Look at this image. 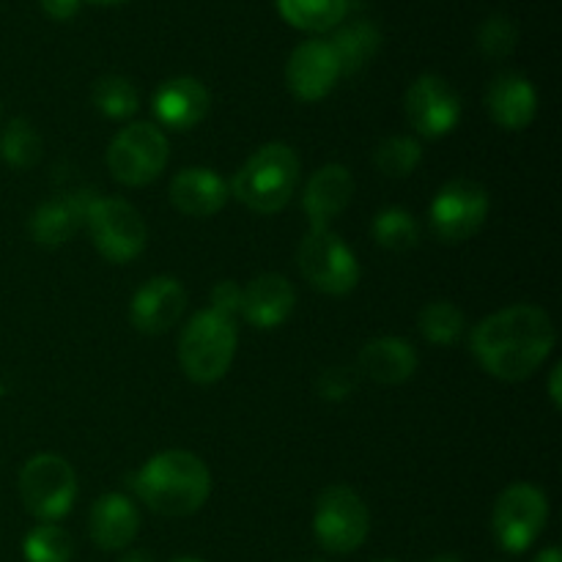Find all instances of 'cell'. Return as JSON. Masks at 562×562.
<instances>
[{"label":"cell","mask_w":562,"mask_h":562,"mask_svg":"<svg viewBox=\"0 0 562 562\" xmlns=\"http://www.w3.org/2000/svg\"><path fill=\"white\" fill-rule=\"evenodd\" d=\"M373 239L379 247L393 252H406L420 241V225L406 209H382L373 220Z\"/></svg>","instance_id":"cell-26"},{"label":"cell","mask_w":562,"mask_h":562,"mask_svg":"<svg viewBox=\"0 0 562 562\" xmlns=\"http://www.w3.org/2000/svg\"><path fill=\"white\" fill-rule=\"evenodd\" d=\"M371 514L360 494L349 486L324 488L313 514L316 541L333 554H349L366 543Z\"/></svg>","instance_id":"cell-8"},{"label":"cell","mask_w":562,"mask_h":562,"mask_svg":"<svg viewBox=\"0 0 562 562\" xmlns=\"http://www.w3.org/2000/svg\"><path fill=\"white\" fill-rule=\"evenodd\" d=\"M379 562H398V560H379Z\"/></svg>","instance_id":"cell-42"},{"label":"cell","mask_w":562,"mask_h":562,"mask_svg":"<svg viewBox=\"0 0 562 562\" xmlns=\"http://www.w3.org/2000/svg\"><path fill=\"white\" fill-rule=\"evenodd\" d=\"M187 307V291L184 285L176 278L168 274H159L151 278L146 285L137 289V294L132 296L130 305V318L135 324L137 333L146 335H162L170 327L179 324V318L184 316Z\"/></svg>","instance_id":"cell-14"},{"label":"cell","mask_w":562,"mask_h":562,"mask_svg":"<svg viewBox=\"0 0 562 562\" xmlns=\"http://www.w3.org/2000/svg\"><path fill=\"white\" fill-rule=\"evenodd\" d=\"M278 11L289 25L307 33H322L344 20L346 0H278Z\"/></svg>","instance_id":"cell-24"},{"label":"cell","mask_w":562,"mask_h":562,"mask_svg":"<svg viewBox=\"0 0 562 562\" xmlns=\"http://www.w3.org/2000/svg\"><path fill=\"white\" fill-rule=\"evenodd\" d=\"M231 187L209 168H187L170 181V203L187 217H214L228 203Z\"/></svg>","instance_id":"cell-20"},{"label":"cell","mask_w":562,"mask_h":562,"mask_svg":"<svg viewBox=\"0 0 562 562\" xmlns=\"http://www.w3.org/2000/svg\"><path fill=\"white\" fill-rule=\"evenodd\" d=\"M91 99L93 108L113 121L132 119V115L137 113V108H140V93H137V88L132 86L126 77L119 75L99 77V80L93 82Z\"/></svg>","instance_id":"cell-25"},{"label":"cell","mask_w":562,"mask_h":562,"mask_svg":"<svg viewBox=\"0 0 562 562\" xmlns=\"http://www.w3.org/2000/svg\"><path fill=\"white\" fill-rule=\"evenodd\" d=\"M467 318L453 302H431L420 313V333L428 344L450 346L464 335Z\"/></svg>","instance_id":"cell-30"},{"label":"cell","mask_w":562,"mask_h":562,"mask_svg":"<svg viewBox=\"0 0 562 562\" xmlns=\"http://www.w3.org/2000/svg\"><path fill=\"white\" fill-rule=\"evenodd\" d=\"M406 119L423 137H445L461 119V97L445 77L423 75L404 99Z\"/></svg>","instance_id":"cell-12"},{"label":"cell","mask_w":562,"mask_h":562,"mask_svg":"<svg viewBox=\"0 0 562 562\" xmlns=\"http://www.w3.org/2000/svg\"><path fill=\"white\" fill-rule=\"evenodd\" d=\"M488 206L492 201H488L486 187L470 179H456L437 192L431 209H428V217H431L437 239H442L445 245H459L481 231L488 217Z\"/></svg>","instance_id":"cell-11"},{"label":"cell","mask_w":562,"mask_h":562,"mask_svg":"<svg viewBox=\"0 0 562 562\" xmlns=\"http://www.w3.org/2000/svg\"><path fill=\"white\" fill-rule=\"evenodd\" d=\"M20 497L27 514L55 525L71 510L77 499V475L66 459L38 453L20 470Z\"/></svg>","instance_id":"cell-5"},{"label":"cell","mask_w":562,"mask_h":562,"mask_svg":"<svg viewBox=\"0 0 562 562\" xmlns=\"http://www.w3.org/2000/svg\"><path fill=\"white\" fill-rule=\"evenodd\" d=\"M294 285L283 274H258L241 294V316L258 329H274L294 313Z\"/></svg>","instance_id":"cell-17"},{"label":"cell","mask_w":562,"mask_h":562,"mask_svg":"<svg viewBox=\"0 0 562 562\" xmlns=\"http://www.w3.org/2000/svg\"><path fill=\"white\" fill-rule=\"evenodd\" d=\"M300 272L316 291L344 296L360 283V263L351 247L329 228H311L296 252Z\"/></svg>","instance_id":"cell-6"},{"label":"cell","mask_w":562,"mask_h":562,"mask_svg":"<svg viewBox=\"0 0 562 562\" xmlns=\"http://www.w3.org/2000/svg\"><path fill=\"white\" fill-rule=\"evenodd\" d=\"M423 159V148L415 137L395 135L387 137L373 151V162H376L379 173L390 176V179H406L415 173V168Z\"/></svg>","instance_id":"cell-29"},{"label":"cell","mask_w":562,"mask_h":562,"mask_svg":"<svg viewBox=\"0 0 562 562\" xmlns=\"http://www.w3.org/2000/svg\"><path fill=\"white\" fill-rule=\"evenodd\" d=\"M549 519L547 494L530 483H514L494 505V538L510 554H521L538 541Z\"/></svg>","instance_id":"cell-10"},{"label":"cell","mask_w":562,"mask_h":562,"mask_svg":"<svg viewBox=\"0 0 562 562\" xmlns=\"http://www.w3.org/2000/svg\"><path fill=\"white\" fill-rule=\"evenodd\" d=\"M532 562H562V554H560L558 547H549V549H543V552L538 554V558Z\"/></svg>","instance_id":"cell-36"},{"label":"cell","mask_w":562,"mask_h":562,"mask_svg":"<svg viewBox=\"0 0 562 562\" xmlns=\"http://www.w3.org/2000/svg\"><path fill=\"white\" fill-rule=\"evenodd\" d=\"M486 108L488 115L503 130L519 132L536 121L538 93L527 77L516 75V71H505V75L494 77L492 86H488Z\"/></svg>","instance_id":"cell-19"},{"label":"cell","mask_w":562,"mask_h":562,"mask_svg":"<svg viewBox=\"0 0 562 562\" xmlns=\"http://www.w3.org/2000/svg\"><path fill=\"white\" fill-rule=\"evenodd\" d=\"M428 562H464V560L453 558V554H439V558H434V560H428Z\"/></svg>","instance_id":"cell-38"},{"label":"cell","mask_w":562,"mask_h":562,"mask_svg":"<svg viewBox=\"0 0 562 562\" xmlns=\"http://www.w3.org/2000/svg\"><path fill=\"white\" fill-rule=\"evenodd\" d=\"M357 382H360L357 368H327V371L318 376L316 390L324 401H344L355 393Z\"/></svg>","instance_id":"cell-32"},{"label":"cell","mask_w":562,"mask_h":562,"mask_svg":"<svg viewBox=\"0 0 562 562\" xmlns=\"http://www.w3.org/2000/svg\"><path fill=\"white\" fill-rule=\"evenodd\" d=\"M236 324L217 311H201L190 318L179 338V362L198 384H212L228 373L236 355Z\"/></svg>","instance_id":"cell-4"},{"label":"cell","mask_w":562,"mask_h":562,"mask_svg":"<svg viewBox=\"0 0 562 562\" xmlns=\"http://www.w3.org/2000/svg\"><path fill=\"white\" fill-rule=\"evenodd\" d=\"M3 395H5V384L0 382V398H3Z\"/></svg>","instance_id":"cell-41"},{"label":"cell","mask_w":562,"mask_h":562,"mask_svg":"<svg viewBox=\"0 0 562 562\" xmlns=\"http://www.w3.org/2000/svg\"><path fill=\"white\" fill-rule=\"evenodd\" d=\"M86 225L93 247L113 263L135 261L146 247L148 231L140 212L121 198H91Z\"/></svg>","instance_id":"cell-7"},{"label":"cell","mask_w":562,"mask_h":562,"mask_svg":"<svg viewBox=\"0 0 562 562\" xmlns=\"http://www.w3.org/2000/svg\"><path fill=\"white\" fill-rule=\"evenodd\" d=\"M300 184V157L285 143H267L234 176L231 192L256 214H278Z\"/></svg>","instance_id":"cell-3"},{"label":"cell","mask_w":562,"mask_h":562,"mask_svg":"<svg viewBox=\"0 0 562 562\" xmlns=\"http://www.w3.org/2000/svg\"><path fill=\"white\" fill-rule=\"evenodd\" d=\"M170 157L168 137L154 124H130L113 137L108 148V168L115 181L126 187H143L159 179Z\"/></svg>","instance_id":"cell-9"},{"label":"cell","mask_w":562,"mask_h":562,"mask_svg":"<svg viewBox=\"0 0 562 562\" xmlns=\"http://www.w3.org/2000/svg\"><path fill=\"white\" fill-rule=\"evenodd\" d=\"M560 371H562L560 366L554 368V371H552V384H549V395H552V401H554V406H558V409H560V404H562V401H560Z\"/></svg>","instance_id":"cell-35"},{"label":"cell","mask_w":562,"mask_h":562,"mask_svg":"<svg viewBox=\"0 0 562 562\" xmlns=\"http://www.w3.org/2000/svg\"><path fill=\"white\" fill-rule=\"evenodd\" d=\"M241 294L245 289H239L234 280H220L212 289V311L234 318V313H241Z\"/></svg>","instance_id":"cell-33"},{"label":"cell","mask_w":562,"mask_h":562,"mask_svg":"<svg viewBox=\"0 0 562 562\" xmlns=\"http://www.w3.org/2000/svg\"><path fill=\"white\" fill-rule=\"evenodd\" d=\"M0 157L16 170H27L42 157V137L27 119H14L0 137Z\"/></svg>","instance_id":"cell-27"},{"label":"cell","mask_w":562,"mask_h":562,"mask_svg":"<svg viewBox=\"0 0 562 562\" xmlns=\"http://www.w3.org/2000/svg\"><path fill=\"white\" fill-rule=\"evenodd\" d=\"M357 371L379 384H404L417 371V351L404 338H376L360 351Z\"/></svg>","instance_id":"cell-22"},{"label":"cell","mask_w":562,"mask_h":562,"mask_svg":"<svg viewBox=\"0 0 562 562\" xmlns=\"http://www.w3.org/2000/svg\"><path fill=\"white\" fill-rule=\"evenodd\" d=\"M132 483L154 514L173 519L201 510L212 494L209 467L187 450H162L140 467Z\"/></svg>","instance_id":"cell-2"},{"label":"cell","mask_w":562,"mask_h":562,"mask_svg":"<svg viewBox=\"0 0 562 562\" xmlns=\"http://www.w3.org/2000/svg\"><path fill=\"white\" fill-rule=\"evenodd\" d=\"M91 198L93 195H88V192H64V195L44 201L27 220V231H31L33 241L44 247L66 245L86 225Z\"/></svg>","instance_id":"cell-16"},{"label":"cell","mask_w":562,"mask_h":562,"mask_svg":"<svg viewBox=\"0 0 562 562\" xmlns=\"http://www.w3.org/2000/svg\"><path fill=\"white\" fill-rule=\"evenodd\" d=\"M554 324L536 305H514L483 318L472 333V355L503 382H525L554 349Z\"/></svg>","instance_id":"cell-1"},{"label":"cell","mask_w":562,"mask_h":562,"mask_svg":"<svg viewBox=\"0 0 562 562\" xmlns=\"http://www.w3.org/2000/svg\"><path fill=\"white\" fill-rule=\"evenodd\" d=\"M335 49V58L340 64V75H357L362 66L371 64L379 49V31L373 22H351L344 31H338L329 42Z\"/></svg>","instance_id":"cell-23"},{"label":"cell","mask_w":562,"mask_h":562,"mask_svg":"<svg viewBox=\"0 0 562 562\" xmlns=\"http://www.w3.org/2000/svg\"><path fill=\"white\" fill-rule=\"evenodd\" d=\"M88 530L93 543L104 552H121L135 541L140 530V514L124 494H104L93 503L88 516Z\"/></svg>","instance_id":"cell-21"},{"label":"cell","mask_w":562,"mask_h":562,"mask_svg":"<svg viewBox=\"0 0 562 562\" xmlns=\"http://www.w3.org/2000/svg\"><path fill=\"white\" fill-rule=\"evenodd\" d=\"M42 9L53 20H71L80 11V0H42Z\"/></svg>","instance_id":"cell-34"},{"label":"cell","mask_w":562,"mask_h":562,"mask_svg":"<svg viewBox=\"0 0 562 562\" xmlns=\"http://www.w3.org/2000/svg\"><path fill=\"white\" fill-rule=\"evenodd\" d=\"M121 562H151V554H146V552H126L124 558H121Z\"/></svg>","instance_id":"cell-37"},{"label":"cell","mask_w":562,"mask_h":562,"mask_svg":"<svg viewBox=\"0 0 562 562\" xmlns=\"http://www.w3.org/2000/svg\"><path fill=\"white\" fill-rule=\"evenodd\" d=\"M173 562H203V560H198V558H179V560H173Z\"/></svg>","instance_id":"cell-40"},{"label":"cell","mask_w":562,"mask_h":562,"mask_svg":"<svg viewBox=\"0 0 562 562\" xmlns=\"http://www.w3.org/2000/svg\"><path fill=\"white\" fill-rule=\"evenodd\" d=\"M338 77L340 64L335 58V49L322 38L302 42L291 53L289 66H285V82H289L291 93L302 102H318V99L327 97Z\"/></svg>","instance_id":"cell-13"},{"label":"cell","mask_w":562,"mask_h":562,"mask_svg":"<svg viewBox=\"0 0 562 562\" xmlns=\"http://www.w3.org/2000/svg\"><path fill=\"white\" fill-rule=\"evenodd\" d=\"M88 3H102V5H113V3H124V0H88Z\"/></svg>","instance_id":"cell-39"},{"label":"cell","mask_w":562,"mask_h":562,"mask_svg":"<svg viewBox=\"0 0 562 562\" xmlns=\"http://www.w3.org/2000/svg\"><path fill=\"white\" fill-rule=\"evenodd\" d=\"M209 108H212V97L195 77H173V80L162 82L154 97L157 119L176 132L195 130L209 115Z\"/></svg>","instance_id":"cell-15"},{"label":"cell","mask_w":562,"mask_h":562,"mask_svg":"<svg viewBox=\"0 0 562 562\" xmlns=\"http://www.w3.org/2000/svg\"><path fill=\"white\" fill-rule=\"evenodd\" d=\"M22 554L27 562H71L75 558V541L69 532L58 525H44L33 527L27 532L25 543H22Z\"/></svg>","instance_id":"cell-28"},{"label":"cell","mask_w":562,"mask_h":562,"mask_svg":"<svg viewBox=\"0 0 562 562\" xmlns=\"http://www.w3.org/2000/svg\"><path fill=\"white\" fill-rule=\"evenodd\" d=\"M355 195V179H351L349 168L344 165H324L322 170L313 173L307 181L305 195H302V206L311 217V228H329L340 212L351 203Z\"/></svg>","instance_id":"cell-18"},{"label":"cell","mask_w":562,"mask_h":562,"mask_svg":"<svg viewBox=\"0 0 562 562\" xmlns=\"http://www.w3.org/2000/svg\"><path fill=\"white\" fill-rule=\"evenodd\" d=\"M516 42H519V27L505 14L488 16L481 25V31H477V47H481L486 58H508L516 49Z\"/></svg>","instance_id":"cell-31"}]
</instances>
